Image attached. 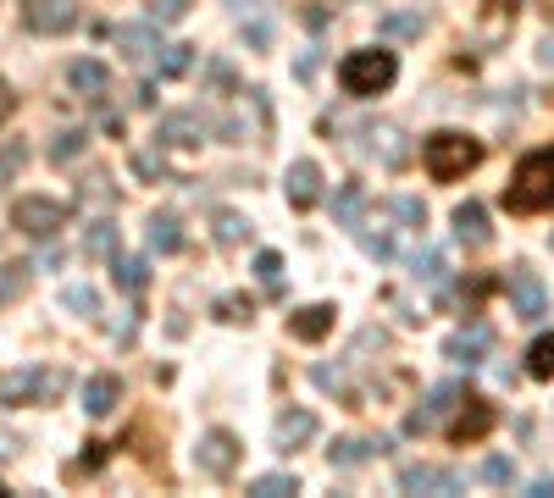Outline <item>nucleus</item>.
Segmentation results:
<instances>
[{
	"label": "nucleus",
	"instance_id": "nucleus-1",
	"mask_svg": "<svg viewBox=\"0 0 554 498\" xmlns=\"http://www.w3.org/2000/svg\"><path fill=\"white\" fill-rule=\"evenodd\" d=\"M505 211L510 216L554 211V150L521 155V166L510 172V189H505Z\"/></svg>",
	"mask_w": 554,
	"mask_h": 498
},
{
	"label": "nucleus",
	"instance_id": "nucleus-2",
	"mask_svg": "<svg viewBox=\"0 0 554 498\" xmlns=\"http://www.w3.org/2000/svg\"><path fill=\"white\" fill-rule=\"evenodd\" d=\"M399 78V61L394 50H350V56L338 61V83H344V95H383L388 83Z\"/></svg>",
	"mask_w": 554,
	"mask_h": 498
},
{
	"label": "nucleus",
	"instance_id": "nucleus-3",
	"mask_svg": "<svg viewBox=\"0 0 554 498\" xmlns=\"http://www.w3.org/2000/svg\"><path fill=\"white\" fill-rule=\"evenodd\" d=\"M422 161H427V172H433V183H455V178H466L471 166L482 161V144L477 139H466V133H433V139L422 144Z\"/></svg>",
	"mask_w": 554,
	"mask_h": 498
},
{
	"label": "nucleus",
	"instance_id": "nucleus-4",
	"mask_svg": "<svg viewBox=\"0 0 554 498\" xmlns=\"http://www.w3.org/2000/svg\"><path fill=\"white\" fill-rule=\"evenodd\" d=\"M61 388H67V371H50V366L6 371V377H0V404H34V399H56Z\"/></svg>",
	"mask_w": 554,
	"mask_h": 498
},
{
	"label": "nucleus",
	"instance_id": "nucleus-5",
	"mask_svg": "<svg viewBox=\"0 0 554 498\" xmlns=\"http://www.w3.org/2000/svg\"><path fill=\"white\" fill-rule=\"evenodd\" d=\"M12 227L28 238H56L61 227H67V205L45 200V194H23V200L12 205Z\"/></svg>",
	"mask_w": 554,
	"mask_h": 498
},
{
	"label": "nucleus",
	"instance_id": "nucleus-6",
	"mask_svg": "<svg viewBox=\"0 0 554 498\" xmlns=\"http://www.w3.org/2000/svg\"><path fill=\"white\" fill-rule=\"evenodd\" d=\"M239 460H244L239 438L222 432V427L200 432V443H194V465H200L205 476H233V471H239Z\"/></svg>",
	"mask_w": 554,
	"mask_h": 498
},
{
	"label": "nucleus",
	"instance_id": "nucleus-7",
	"mask_svg": "<svg viewBox=\"0 0 554 498\" xmlns=\"http://www.w3.org/2000/svg\"><path fill=\"white\" fill-rule=\"evenodd\" d=\"M505 288H510V310H516V321H543L549 316V288H543V277L532 272V266H516Z\"/></svg>",
	"mask_w": 554,
	"mask_h": 498
},
{
	"label": "nucleus",
	"instance_id": "nucleus-8",
	"mask_svg": "<svg viewBox=\"0 0 554 498\" xmlns=\"http://www.w3.org/2000/svg\"><path fill=\"white\" fill-rule=\"evenodd\" d=\"M488 355H494V327L488 321H471V327L444 338V360H455V366H482Z\"/></svg>",
	"mask_w": 554,
	"mask_h": 498
},
{
	"label": "nucleus",
	"instance_id": "nucleus-9",
	"mask_svg": "<svg viewBox=\"0 0 554 498\" xmlns=\"http://www.w3.org/2000/svg\"><path fill=\"white\" fill-rule=\"evenodd\" d=\"M494 421H499V410L488 399H466L460 404V415L449 421V443H477V438H488L494 432Z\"/></svg>",
	"mask_w": 554,
	"mask_h": 498
},
{
	"label": "nucleus",
	"instance_id": "nucleus-10",
	"mask_svg": "<svg viewBox=\"0 0 554 498\" xmlns=\"http://www.w3.org/2000/svg\"><path fill=\"white\" fill-rule=\"evenodd\" d=\"M67 89H73L78 100H100L111 89V67H106V61H95V56L67 61Z\"/></svg>",
	"mask_w": 554,
	"mask_h": 498
},
{
	"label": "nucleus",
	"instance_id": "nucleus-11",
	"mask_svg": "<svg viewBox=\"0 0 554 498\" xmlns=\"http://www.w3.org/2000/svg\"><path fill=\"white\" fill-rule=\"evenodd\" d=\"M460 399H466V388H460V382H438V388L427 393L422 410H410V415H405V432H433V421H438L444 410H455Z\"/></svg>",
	"mask_w": 554,
	"mask_h": 498
},
{
	"label": "nucleus",
	"instance_id": "nucleus-12",
	"mask_svg": "<svg viewBox=\"0 0 554 498\" xmlns=\"http://www.w3.org/2000/svg\"><path fill=\"white\" fill-rule=\"evenodd\" d=\"M399 487L405 493H460V471H449V465H405Z\"/></svg>",
	"mask_w": 554,
	"mask_h": 498
},
{
	"label": "nucleus",
	"instance_id": "nucleus-13",
	"mask_svg": "<svg viewBox=\"0 0 554 498\" xmlns=\"http://www.w3.org/2000/svg\"><path fill=\"white\" fill-rule=\"evenodd\" d=\"M73 0H28L23 6V23L34 28V34H67L73 28Z\"/></svg>",
	"mask_w": 554,
	"mask_h": 498
},
{
	"label": "nucleus",
	"instance_id": "nucleus-14",
	"mask_svg": "<svg viewBox=\"0 0 554 498\" xmlns=\"http://www.w3.org/2000/svg\"><path fill=\"white\" fill-rule=\"evenodd\" d=\"M283 189H289V205H294V211H311V205L322 200V166H316V161H294Z\"/></svg>",
	"mask_w": 554,
	"mask_h": 498
},
{
	"label": "nucleus",
	"instance_id": "nucleus-15",
	"mask_svg": "<svg viewBox=\"0 0 554 498\" xmlns=\"http://www.w3.org/2000/svg\"><path fill=\"white\" fill-rule=\"evenodd\" d=\"M377 454H388V438H333L327 460H333L338 471H355V465L377 460Z\"/></svg>",
	"mask_w": 554,
	"mask_h": 498
},
{
	"label": "nucleus",
	"instance_id": "nucleus-16",
	"mask_svg": "<svg viewBox=\"0 0 554 498\" xmlns=\"http://www.w3.org/2000/svg\"><path fill=\"white\" fill-rule=\"evenodd\" d=\"M449 222H455V238H460L466 249H482L488 238H494V227H488V211H482L477 200L455 205V216H449Z\"/></svg>",
	"mask_w": 554,
	"mask_h": 498
},
{
	"label": "nucleus",
	"instance_id": "nucleus-17",
	"mask_svg": "<svg viewBox=\"0 0 554 498\" xmlns=\"http://www.w3.org/2000/svg\"><path fill=\"white\" fill-rule=\"evenodd\" d=\"M333 316H338L333 305H300L289 316V332L300 338V344H316V338H327V332H333Z\"/></svg>",
	"mask_w": 554,
	"mask_h": 498
},
{
	"label": "nucleus",
	"instance_id": "nucleus-18",
	"mask_svg": "<svg viewBox=\"0 0 554 498\" xmlns=\"http://www.w3.org/2000/svg\"><path fill=\"white\" fill-rule=\"evenodd\" d=\"M117 45H122V56H128L133 67H145V61H156V50H161V39H156V23L117 28Z\"/></svg>",
	"mask_w": 554,
	"mask_h": 498
},
{
	"label": "nucleus",
	"instance_id": "nucleus-19",
	"mask_svg": "<svg viewBox=\"0 0 554 498\" xmlns=\"http://www.w3.org/2000/svg\"><path fill=\"white\" fill-rule=\"evenodd\" d=\"M156 139L161 144H200L205 139V117L200 111H172V117H161Z\"/></svg>",
	"mask_w": 554,
	"mask_h": 498
},
{
	"label": "nucleus",
	"instance_id": "nucleus-20",
	"mask_svg": "<svg viewBox=\"0 0 554 498\" xmlns=\"http://www.w3.org/2000/svg\"><path fill=\"white\" fill-rule=\"evenodd\" d=\"M311 438H316V415L311 410H283L277 415V443H283V449H305Z\"/></svg>",
	"mask_w": 554,
	"mask_h": 498
},
{
	"label": "nucleus",
	"instance_id": "nucleus-21",
	"mask_svg": "<svg viewBox=\"0 0 554 498\" xmlns=\"http://www.w3.org/2000/svg\"><path fill=\"white\" fill-rule=\"evenodd\" d=\"M145 244L156 249V255H178V249H183V222H178L172 211L150 216V227H145Z\"/></svg>",
	"mask_w": 554,
	"mask_h": 498
},
{
	"label": "nucleus",
	"instance_id": "nucleus-22",
	"mask_svg": "<svg viewBox=\"0 0 554 498\" xmlns=\"http://www.w3.org/2000/svg\"><path fill=\"white\" fill-rule=\"evenodd\" d=\"M117 399H122V382L111 377V371H100V377L84 382V410L95 415V421H100V415H111V404H117Z\"/></svg>",
	"mask_w": 554,
	"mask_h": 498
},
{
	"label": "nucleus",
	"instance_id": "nucleus-23",
	"mask_svg": "<svg viewBox=\"0 0 554 498\" xmlns=\"http://www.w3.org/2000/svg\"><path fill=\"white\" fill-rule=\"evenodd\" d=\"M410 277L427 288H444L449 283V261H444V249H416L410 255Z\"/></svg>",
	"mask_w": 554,
	"mask_h": 498
},
{
	"label": "nucleus",
	"instance_id": "nucleus-24",
	"mask_svg": "<svg viewBox=\"0 0 554 498\" xmlns=\"http://www.w3.org/2000/svg\"><path fill=\"white\" fill-rule=\"evenodd\" d=\"M361 211H366V183H338V194H333L338 227H361Z\"/></svg>",
	"mask_w": 554,
	"mask_h": 498
},
{
	"label": "nucleus",
	"instance_id": "nucleus-25",
	"mask_svg": "<svg viewBox=\"0 0 554 498\" xmlns=\"http://www.w3.org/2000/svg\"><path fill=\"white\" fill-rule=\"evenodd\" d=\"M527 377H538V382L554 377V332H538V338H532V349H527Z\"/></svg>",
	"mask_w": 554,
	"mask_h": 498
},
{
	"label": "nucleus",
	"instance_id": "nucleus-26",
	"mask_svg": "<svg viewBox=\"0 0 554 498\" xmlns=\"http://www.w3.org/2000/svg\"><path fill=\"white\" fill-rule=\"evenodd\" d=\"M84 249L95 255V261H111L117 255V227H111V216H100V222H89L84 233Z\"/></svg>",
	"mask_w": 554,
	"mask_h": 498
},
{
	"label": "nucleus",
	"instance_id": "nucleus-27",
	"mask_svg": "<svg viewBox=\"0 0 554 498\" xmlns=\"http://www.w3.org/2000/svg\"><path fill=\"white\" fill-rule=\"evenodd\" d=\"M84 150H89V133H84V128H61L56 139H50V161H56V166L78 161Z\"/></svg>",
	"mask_w": 554,
	"mask_h": 498
},
{
	"label": "nucleus",
	"instance_id": "nucleus-28",
	"mask_svg": "<svg viewBox=\"0 0 554 498\" xmlns=\"http://www.w3.org/2000/svg\"><path fill=\"white\" fill-rule=\"evenodd\" d=\"M111 277H117L122 294H139L145 288V261L139 255H111Z\"/></svg>",
	"mask_w": 554,
	"mask_h": 498
},
{
	"label": "nucleus",
	"instance_id": "nucleus-29",
	"mask_svg": "<svg viewBox=\"0 0 554 498\" xmlns=\"http://www.w3.org/2000/svg\"><path fill=\"white\" fill-rule=\"evenodd\" d=\"M61 310H73V316H100V294L89 283H67L61 288Z\"/></svg>",
	"mask_w": 554,
	"mask_h": 498
},
{
	"label": "nucleus",
	"instance_id": "nucleus-30",
	"mask_svg": "<svg viewBox=\"0 0 554 498\" xmlns=\"http://www.w3.org/2000/svg\"><path fill=\"white\" fill-rule=\"evenodd\" d=\"M189 67H194V45H161V56H156L161 78H183Z\"/></svg>",
	"mask_w": 554,
	"mask_h": 498
},
{
	"label": "nucleus",
	"instance_id": "nucleus-31",
	"mask_svg": "<svg viewBox=\"0 0 554 498\" xmlns=\"http://www.w3.org/2000/svg\"><path fill=\"white\" fill-rule=\"evenodd\" d=\"M250 493L255 498H289V493H300V482H294L289 471H266V476H255V482H250Z\"/></svg>",
	"mask_w": 554,
	"mask_h": 498
},
{
	"label": "nucleus",
	"instance_id": "nucleus-32",
	"mask_svg": "<svg viewBox=\"0 0 554 498\" xmlns=\"http://www.w3.org/2000/svg\"><path fill=\"white\" fill-rule=\"evenodd\" d=\"M377 28H383L388 39H416V34L427 28V17H422V12H388Z\"/></svg>",
	"mask_w": 554,
	"mask_h": 498
},
{
	"label": "nucleus",
	"instance_id": "nucleus-33",
	"mask_svg": "<svg viewBox=\"0 0 554 498\" xmlns=\"http://www.w3.org/2000/svg\"><path fill=\"white\" fill-rule=\"evenodd\" d=\"M211 310H217V321H233V327H239V321L255 316V299H250V294H222Z\"/></svg>",
	"mask_w": 554,
	"mask_h": 498
},
{
	"label": "nucleus",
	"instance_id": "nucleus-34",
	"mask_svg": "<svg viewBox=\"0 0 554 498\" xmlns=\"http://www.w3.org/2000/svg\"><path fill=\"white\" fill-rule=\"evenodd\" d=\"M477 476H482L488 487H510V482H516V460H510V454H488Z\"/></svg>",
	"mask_w": 554,
	"mask_h": 498
},
{
	"label": "nucleus",
	"instance_id": "nucleus-35",
	"mask_svg": "<svg viewBox=\"0 0 554 498\" xmlns=\"http://www.w3.org/2000/svg\"><path fill=\"white\" fill-rule=\"evenodd\" d=\"M189 6H194V0H150L145 17H150L156 28H167V23H183V17H189Z\"/></svg>",
	"mask_w": 554,
	"mask_h": 498
},
{
	"label": "nucleus",
	"instance_id": "nucleus-36",
	"mask_svg": "<svg viewBox=\"0 0 554 498\" xmlns=\"http://www.w3.org/2000/svg\"><path fill=\"white\" fill-rule=\"evenodd\" d=\"M255 277L277 294V288H283V255H277V249H261V255H255Z\"/></svg>",
	"mask_w": 554,
	"mask_h": 498
},
{
	"label": "nucleus",
	"instance_id": "nucleus-37",
	"mask_svg": "<svg viewBox=\"0 0 554 498\" xmlns=\"http://www.w3.org/2000/svg\"><path fill=\"white\" fill-rule=\"evenodd\" d=\"M244 233H250V222H244L239 211H217V244H222V249H233Z\"/></svg>",
	"mask_w": 554,
	"mask_h": 498
},
{
	"label": "nucleus",
	"instance_id": "nucleus-38",
	"mask_svg": "<svg viewBox=\"0 0 554 498\" xmlns=\"http://www.w3.org/2000/svg\"><path fill=\"white\" fill-rule=\"evenodd\" d=\"M133 172H139V178H150V183L167 178V155H161V150H139V155H133Z\"/></svg>",
	"mask_w": 554,
	"mask_h": 498
},
{
	"label": "nucleus",
	"instance_id": "nucleus-39",
	"mask_svg": "<svg viewBox=\"0 0 554 498\" xmlns=\"http://www.w3.org/2000/svg\"><path fill=\"white\" fill-rule=\"evenodd\" d=\"M28 283V266H0V305H12Z\"/></svg>",
	"mask_w": 554,
	"mask_h": 498
},
{
	"label": "nucleus",
	"instance_id": "nucleus-40",
	"mask_svg": "<svg viewBox=\"0 0 554 498\" xmlns=\"http://www.w3.org/2000/svg\"><path fill=\"white\" fill-rule=\"evenodd\" d=\"M394 216H399V222H410V227H427V205L410 200V194H405V200H394Z\"/></svg>",
	"mask_w": 554,
	"mask_h": 498
},
{
	"label": "nucleus",
	"instance_id": "nucleus-41",
	"mask_svg": "<svg viewBox=\"0 0 554 498\" xmlns=\"http://www.w3.org/2000/svg\"><path fill=\"white\" fill-rule=\"evenodd\" d=\"M244 45H250V50H272V23H244Z\"/></svg>",
	"mask_w": 554,
	"mask_h": 498
},
{
	"label": "nucleus",
	"instance_id": "nucleus-42",
	"mask_svg": "<svg viewBox=\"0 0 554 498\" xmlns=\"http://www.w3.org/2000/svg\"><path fill=\"white\" fill-rule=\"evenodd\" d=\"M106 454H111V443H89V454L73 465V471H78V476H84V471H100V465H106Z\"/></svg>",
	"mask_w": 554,
	"mask_h": 498
},
{
	"label": "nucleus",
	"instance_id": "nucleus-43",
	"mask_svg": "<svg viewBox=\"0 0 554 498\" xmlns=\"http://www.w3.org/2000/svg\"><path fill=\"white\" fill-rule=\"evenodd\" d=\"M361 244H366V255H377V261H388V255H394V238H388V233H366Z\"/></svg>",
	"mask_w": 554,
	"mask_h": 498
},
{
	"label": "nucleus",
	"instance_id": "nucleus-44",
	"mask_svg": "<svg viewBox=\"0 0 554 498\" xmlns=\"http://www.w3.org/2000/svg\"><path fill=\"white\" fill-rule=\"evenodd\" d=\"M311 377H316V388H344V371L338 366H316Z\"/></svg>",
	"mask_w": 554,
	"mask_h": 498
},
{
	"label": "nucleus",
	"instance_id": "nucleus-45",
	"mask_svg": "<svg viewBox=\"0 0 554 498\" xmlns=\"http://www.w3.org/2000/svg\"><path fill=\"white\" fill-rule=\"evenodd\" d=\"M12 111H17V95H12V83L0 78V122L12 117Z\"/></svg>",
	"mask_w": 554,
	"mask_h": 498
},
{
	"label": "nucleus",
	"instance_id": "nucleus-46",
	"mask_svg": "<svg viewBox=\"0 0 554 498\" xmlns=\"http://www.w3.org/2000/svg\"><path fill=\"white\" fill-rule=\"evenodd\" d=\"M305 23H311V28H327V6H322V0H311V6H305Z\"/></svg>",
	"mask_w": 554,
	"mask_h": 498
},
{
	"label": "nucleus",
	"instance_id": "nucleus-47",
	"mask_svg": "<svg viewBox=\"0 0 554 498\" xmlns=\"http://www.w3.org/2000/svg\"><path fill=\"white\" fill-rule=\"evenodd\" d=\"M554 493V476H538V482H532V498H549Z\"/></svg>",
	"mask_w": 554,
	"mask_h": 498
},
{
	"label": "nucleus",
	"instance_id": "nucleus-48",
	"mask_svg": "<svg viewBox=\"0 0 554 498\" xmlns=\"http://www.w3.org/2000/svg\"><path fill=\"white\" fill-rule=\"evenodd\" d=\"M12 454H17V443H12V438H6V432H0V465L12 460Z\"/></svg>",
	"mask_w": 554,
	"mask_h": 498
},
{
	"label": "nucleus",
	"instance_id": "nucleus-49",
	"mask_svg": "<svg viewBox=\"0 0 554 498\" xmlns=\"http://www.w3.org/2000/svg\"><path fill=\"white\" fill-rule=\"evenodd\" d=\"M538 56L549 61V67H554V39H543V50H538Z\"/></svg>",
	"mask_w": 554,
	"mask_h": 498
},
{
	"label": "nucleus",
	"instance_id": "nucleus-50",
	"mask_svg": "<svg viewBox=\"0 0 554 498\" xmlns=\"http://www.w3.org/2000/svg\"><path fill=\"white\" fill-rule=\"evenodd\" d=\"M233 12H250V6H261V0H228Z\"/></svg>",
	"mask_w": 554,
	"mask_h": 498
},
{
	"label": "nucleus",
	"instance_id": "nucleus-51",
	"mask_svg": "<svg viewBox=\"0 0 554 498\" xmlns=\"http://www.w3.org/2000/svg\"><path fill=\"white\" fill-rule=\"evenodd\" d=\"M6 493H12V487H0V498H6Z\"/></svg>",
	"mask_w": 554,
	"mask_h": 498
}]
</instances>
